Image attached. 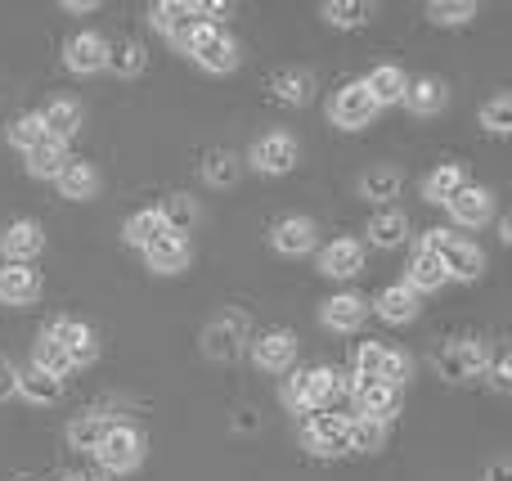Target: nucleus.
Wrapping results in <instances>:
<instances>
[{
    "label": "nucleus",
    "instance_id": "obj_1",
    "mask_svg": "<svg viewBox=\"0 0 512 481\" xmlns=\"http://www.w3.org/2000/svg\"><path fill=\"white\" fill-rule=\"evenodd\" d=\"M185 54H194L198 68L216 72V77H225V72L239 68V45H234V36L216 23H198L194 36H189V45H185Z\"/></svg>",
    "mask_w": 512,
    "mask_h": 481
},
{
    "label": "nucleus",
    "instance_id": "obj_2",
    "mask_svg": "<svg viewBox=\"0 0 512 481\" xmlns=\"http://www.w3.org/2000/svg\"><path fill=\"white\" fill-rule=\"evenodd\" d=\"M144 432L140 428H131V423H113L108 428V437L99 441V464H104V473H113V477H122V473H135V468L144 464Z\"/></svg>",
    "mask_w": 512,
    "mask_h": 481
},
{
    "label": "nucleus",
    "instance_id": "obj_3",
    "mask_svg": "<svg viewBox=\"0 0 512 481\" xmlns=\"http://www.w3.org/2000/svg\"><path fill=\"white\" fill-rule=\"evenodd\" d=\"M486 342L477 338H454L450 347L436 351V369H441V378H450V383H472V378L486 374Z\"/></svg>",
    "mask_w": 512,
    "mask_h": 481
},
{
    "label": "nucleus",
    "instance_id": "obj_4",
    "mask_svg": "<svg viewBox=\"0 0 512 481\" xmlns=\"http://www.w3.org/2000/svg\"><path fill=\"white\" fill-rule=\"evenodd\" d=\"M346 428H351V419L315 410L306 419V428H301V446H306L315 459H337V455H346Z\"/></svg>",
    "mask_w": 512,
    "mask_h": 481
},
{
    "label": "nucleus",
    "instance_id": "obj_5",
    "mask_svg": "<svg viewBox=\"0 0 512 481\" xmlns=\"http://www.w3.org/2000/svg\"><path fill=\"white\" fill-rule=\"evenodd\" d=\"M243 342H252L248 338V315L225 311L203 329V356L207 360H234L243 351Z\"/></svg>",
    "mask_w": 512,
    "mask_h": 481
},
{
    "label": "nucleus",
    "instance_id": "obj_6",
    "mask_svg": "<svg viewBox=\"0 0 512 481\" xmlns=\"http://www.w3.org/2000/svg\"><path fill=\"white\" fill-rule=\"evenodd\" d=\"M373 117H378V104L369 99L364 81H346V86L333 95V104H328V122L342 126V131H364Z\"/></svg>",
    "mask_w": 512,
    "mask_h": 481
},
{
    "label": "nucleus",
    "instance_id": "obj_7",
    "mask_svg": "<svg viewBox=\"0 0 512 481\" xmlns=\"http://www.w3.org/2000/svg\"><path fill=\"white\" fill-rule=\"evenodd\" d=\"M45 338L59 342L72 369L90 365V360L99 356V338H95V329H90V324H81V320H72V315H59V320H54L50 329H45Z\"/></svg>",
    "mask_w": 512,
    "mask_h": 481
},
{
    "label": "nucleus",
    "instance_id": "obj_8",
    "mask_svg": "<svg viewBox=\"0 0 512 481\" xmlns=\"http://www.w3.org/2000/svg\"><path fill=\"white\" fill-rule=\"evenodd\" d=\"M248 162L261 171V176H288V171L301 162V149H297V140H292L288 131H270V135H261V140L252 144Z\"/></svg>",
    "mask_w": 512,
    "mask_h": 481
},
{
    "label": "nucleus",
    "instance_id": "obj_9",
    "mask_svg": "<svg viewBox=\"0 0 512 481\" xmlns=\"http://www.w3.org/2000/svg\"><path fill=\"white\" fill-rule=\"evenodd\" d=\"M149 18H153V27L176 45V50H185L189 36H194V27L203 23V18H198V5H189V0H158Z\"/></svg>",
    "mask_w": 512,
    "mask_h": 481
},
{
    "label": "nucleus",
    "instance_id": "obj_10",
    "mask_svg": "<svg viewBox=\"0 0 512 481\" xmlns=\"http://www.w3.org/2000/svg\"><path fill=\"white\" fill-rule=\"evenodd\" d=\"M292 360H297V333L265 329L261 338H252V365L265 374H288Z\"/></svg>",
    "mask_w": 512,
    "mask_h": 481
},
{
    "label": "nucleus",
    "instance_id": "obj_11",
    "mask_svg": "<svg viewBox=\"0 0 512 481\" xmlns=\"http://www.w3.org/2000/svg\"><path fill=\"white\" fill-rule=\"evenodd\" d=\"M0 252H5V261L32 266V257H41V252H45L41 221H32V216H23V221H9L5 234H0Z\"/></svg>",
    "mask_w": 512,
    "mask_h": 481
},
{
    "label": "nucleus",
    "instance_id": "obj_12",
    "mask_svg": "<svg viewBox=\"0 0 512 481\" xmlns=\"http://www.w3.org/2000/svg\"><path fill=\"white\" fill-rule=\"evenodd\" d=\"M450 216H454V225H468V230H477V225H486L490 216H495V198H490V189H481V185H468L463 180L459 189L450 194Z\"/></svg>",
    "mask_w": 512,
    "mask_h": 481
},
{
    "label": "nucleus",
    "instance_id": "obj_13",
    "mask_svg": "<svg viewBox=\"0 0 512 481\" xmlns=\"http://www.w3.org/2000/svg\"><path fill=\"white\" fill-rule=\"evenodd\" d=\"M63 63H68V72H77V77L104 72L108 68V41L99 32H77L68 45H63Z\"/></svg>",
    "mask_w": 512,
    "mask_h": 481
},
{
    "label": "nucleus",
    "instance_id": "obj_14",
    "mask_svg": "<svg viewBox=\"0 0 512 481\" xmlns=\"http://www.w3.org/2000/svg\"><path fill=\"white\" fill-rule=\"evenodd\" d=\"M315 243H319V230L310 216H283L270 230V248L279 252V257H306Z\"/></svg>",
    "mask_w": 512,
    "mask_h": 481
},
{
    "label": "nucleus",
    "instance_id": "obj_15",
    "mask_svg": "<svg viewBox=\"0 0 512 481\" xmlns=\"http://www.w3.org/2000/svg\"><path fill=\"white\" fill-rule=\"evenodd\" d=\"M54 185H59V194L72 198V203H90V198L99 194V185H104V176H99L95 162L68 158V162H63V171L54 176Z\"/></svg>",
    "mask_w": 512,
    "mask_h": 481
},
{
    "label": "nucleus",
    "instance_id": "obj_16",
    "mask_svg": "<svg viewBox=\"0 0 512 481\" xmlns=\"http://www.w3.org/2000/svg\"><path fill=\"white\" fill-rule=\"evenodd\" d=\"M144 261H149L153 275H180V270H189V261H194V248H189V239H180V234H158V239L144 248Z\"/></svg>",
    "mask_w": 512,
    "mask_h": 481
},
{
    "label": "nucleus",
    "instance_id": "obj_17",
    "mask_svg": "<svg viewBox=\"0 0 512 481\" xmlns=\"http://www.w3.org/2000/svg\"><path fill=\"white\" fill-rule=\"evenodd\" d=\"M319 320H324V329H333V333H355L364 320H369V302H364L360 293H337L319 306Z\"/></svg>",
    "mask_w": 512,
    "mask_h": 481
},
{
    "label": "nucleus",
    "instance_id": "obj_18",
    "mask_svg": "<svg viewBox=\"0 0 512 481\" xmlns=\"http://www.w3.org/2000/svg\"><path fill=\"white\" fill-rule=\"evenodd\" d=\"M41 122H45V135L68 144L72 135L81 131V122H86V108H81V99H72V95H54L50 104L41 108Z\"/></svg>",
    "mask_w": 512,
    "mask_h": 481
},
{
    "label": "nucleus",
    "instance_id": "obj_19",
    "mask_svg": "<svg viewBox=\"0 0 512 481\" xmlns=\"http://www.w3.org/2000/svg\"><path fill=\"white\" fill-rule=\"evenodd\" d=\"M436 257H441L445 275H450V279H468V284H472V279H481V270H486V252H481L477 243L459 239V234H454V239L445 243Z\"/></svg>",
    "mask_w": 512,
    "mask_h": 481
},
{
    "label": "nucleus",
    "instance_id": "obj_20",
    "mask_svg": "<svg viewBox=\"0 0 512 481\" xmlns=\"http://www.w3.org/2000/svg\"><path fill=\"white\" fill-rule=\"evenodd\" d=\"M319 270L328 279H355L364 270V243L360 239H333L319 252Z\"/></svg>",
    "mask_w": 512,
    "mask_h": 481
},
{
    "label": "nucleus",
    "instance_id": "obj_21",
    "mask_svg": "<svg viewBox=\"0 0 512 481\" xmlns=\"http://www.w3.org/2000/svg\"><path fill=\"white\" fill-rule=\"evenodd\" d=\"M41 297V275L32 266H18V261H5L0 266V302L5 306H27Z\"/></svg>",
    "mask_w": 512,
    "mask_h": 481
},
{
    "label": "nucleus",
    "instance_id": "obj_22",
    "mask_svg": "<svg viewBox=\"0 0 512 481\" xmlns=\"http://www.w3.org/2000/svg\"><path fill=\"white\" fill-rule=\"evenodd\" d=\"M355 414H360V419H373V423H391L400 414V387L364 383L360 392H355Z\"/></svg>",
    "mask_w": 512,
    "mask_h": 481
},
{
    "label": "nucleus",
    "instance_id": "obj_23",
    "mask_svg": "<svg viewBox=\"0 0 512 481\" xmlns=\"http://www.w3.org/2000/svg\"><path fill=\"white\" fill-rule=\"evenodd\" d=\"M400 104L418 117H436V113H445V104H450V86L436 77H414L405 86V99H400Z\"/></svg>",
    "mask_w": 512,
    "mask_h": 481
},
{
    "label": "nucleus",
    "instance_id": "obj_24",
    "mask_svg": "<svg viewBox=\"0 0 512 481\" xmlns=\"http://www.w3.org/2000/svg\"><path fill=\"white\" fill-rule=\"evenodd\" d=\"M445 284H450V275H445L441 257H436V252H423V248H418L414 261H409V270H405V288L423 297V293H441Z\"/></svg>",
    "mask_w": 512,
    "mask_h": 481
},
{
    "label": "nucleus",
    "instance_id": "obj_25",
    "mask_svg": "<svg viewBox=\"0 0 512 481\" xmlns=\"http://www.w3.org/2000/svg\"><path fill=\"white\" fill-rule=\"evenodd\" d=\"M405 86H409V77H405V68H396V63H378V68L364 77V90H369V99L378 108L400 104V99H405Z\"/></svg>",
    "mask_w": 512,
    "mask_h": 481
},
{
    "label": "nucleus",
    "instance_id": "obj_26",
    "mask_svg": "<svg viewBox=\"0 0 512 481\" xmlns=\"http://www.w3.org/2000/svg\"><path fill=\"white\" fill-rule=\"evenodd\" d=\"M23 162H27V176L32 180H54L63 171V162H68V144L45 135L41 144H32V149L23 153Z\"/></svg>",
    "mask_w": 512,
    "mask_h": 481
},
{
    "label": "nucleus",
    "instance_id": "obj_27",
    "mask_svg": "<svg viewBox=\"0 0 512 481\" xmlns=\"http://www.w3.org/2000/svg\"><path fill=\"white\" fill-rule=\"evenodd\" d=\"M346 392V374H337V369L328 365H315L306 369V401H310V414L315 410H333V401Z\"/></svg>",
    "mask_w": 512,
    "mask_h": 481
},
{
    "label": "nucleus",
    "instance_id": "obj_28",
    "mask_svg": "<svg viewBox=\"0 0 512 481\" xmlns=\"http://www.w3.org/2000/svg\"><path fill=\"white\" fill-rule=\"evenodd\" d=\"M18 396H23V401H32V405H59L63 401V378H54V374H45V369L27 365V369H18Z\"/></svg>",
    "mask_w": 512,
    "mask_h": 481
},
{
    "label": "nucleus",
    "instance_id": "obj_29",
    "mask_svg": "<svg viewBox=\"0 0 512 481\" xmlns=\"http://www.w3.org/2000/svg\"><path fill=\"white\" fill-rule=\"evenodd\" d=\"M270 90H274L279 104L306 108L310 99H315V77H310V72H297V68H283V72H274L270 77Z\"/></svg>",
    "mask_w": 512,
    "mask_h": 481
},
{
    "label": "nucleus",
    "instance_id": "obj_30",
    "mask_svg": "<svg viewBox=\"0 0 512 481\" xmlns=\"http://www.w3.org/2000/svg\"><path fill=\"white\" fill-rule=\"evenodd\" d=\"M144 68H149V50H144L135 36L108 41V72H117V77H140Z\"/></svg>",
    "mask_w": 512,
    "mask_h": 481
},
{
    "label": "nucleus",
    "instance_id": "obj_31",
    "mask_svg": "<svg viewBox=\"0 0 512 481\" xmlns=\"http://www.w3.org/2000/svg\"><path fill=\"white\" fill-rule=\"evenodd\" d=\"M373 311H378L387 324H409V320H418V293H409L405 284H391L378 293Z\"/></svg>",
    "mask_w": 512,
    "mask_h": 481
},
{
    "label": "nucleus",
    "instance_id": "obj_32",
    "mask_svg": "<svg viewBox=\"0 0 512 481\" xmlns=\"http://www.w3.org/2000/svg\"><path fill=\"white\" fill-rule=\"evenodd\" d=\"M239 176H243V158L239 153H230V149H212L203 158V180L212 189H230V185H239Z\"/></svg>",
    "mask_w": 512,
    "mask_h": 481
},
{
    "label": "nucleus",
    "instance_id": "obj_33",
    "mask_svg": "<svg viewBox=\"0 0 512 481\" xmlns=\"http://www.w3.org/2000/svg\"><path fill=\"white\" fill-rule=\"evenodd\" d=\"M158 216H162V230L185 239V230L198 221V203L189 194H167L162 198V207H158Z\"/></svg>",
    "mask_w": 512,
    "mask_h": 481
},
{
    "label": "nucleus",
    "instance_id": "obj_34",
    "mask_svg": "<svg viewBox=\"0 0 512 481\" xmlns=\"http://www.w3.org/2000/svg\"><path fill=\"white\" fill-rule=\"evenodd\" d=\"M409 239V216L405 212H378L369 221V243L373 248H400Z\"/></svg>",
    "mask_w": 512,
    "mask_h": 481
},
{
    "label": "nucleus",
    "instance_id": "obj_35",
    "mask_svg": "<svg viewBox=\"0 0 512 481\" xmlns=\"http://www.w3.org/2000/svg\"><path fill=\"white\" fill-rule=\"evenodd\" d=\"M400 171L396 167H369L360 180V194L369 198V203H391V198H400Z\"/></svg>",
    "mask_w": 512,
    "mask_h": 481
},
{
    "label": "nucleus",
    "instance_id": "obj_36",
    "mask_svg": "<svg viewBox=\"0 0 512 481\" xmlns=\"http://www.w3.org/2000/svg\"><path fill=\"white\" fill-rule=\"evenodd\" d=\"M382 446H387V423L351 419V428H346V450H355V455H378Z\"/></svg>",
    "mask_w": 512,
    "mask_h": 481
},
{
    "label": "nucleus",
    "instance_id": "obj_37",
    "mask_svg": "<svg viewBox=\"0 0 512 481\" xmlns=\"http://www.w3.org/2000/svg\"><path fill=\"white\" fill-rule=\"evenodd\" d=\"M463 185V167L459 162H441L436 171L423 176V198L427 203H450V194Z\"/></svg>",
    "mask_w": 512,
    "mask_h": 481
},
{
    "label": "nucleus",
    "instance_id": "obj_38",
    "mask_svg": "<svg viewBox=\"0 0 512 481\" xmlns=\"http://www.w3.org/2000/svg\"><path fill=\"white\" fill-rule=\"evenodd\" d=\"M158 234H167L162 230V216H158V207H144V212H135V216H126V225H122V239L131 243V248H149Z\"/></svg>",
    "mask_w": 512,
    "mask_h": 481
},
{
    "label": "nucleus",
    "instance_id": "obj_39",
    "mask_svg": "<svg viewBox=\"0 0 512 481\" xmlns=\"http://www.w3.org/2000/svg\"><path fill=\"white\" fill-rule=\"evenodd\" d=\"M117 419H104V414H81V419L68 423V441L77 450H99V441L108 437V428H113Z\"/></svg>",
    "mask_w": 512,
    "mask_h": 481
},
{
    "label": "nucleus",
    "instance_id": "obj_40",
    "mask_svg": "<svg viewBox=\"0 0 512 481\" xmlns=\"http://www.w3.org/2000/svg\"><path fill=\"white\" fill-rule=\"evenodd\" d=\"M319 14H324L328 27H364L373 18V5H364V0H328Z\"/></svg>",
    "mask_w": 512,
    "mask_h": 481
},
{
    "label": "nucleus",
    "instance_id": "obj_41",
    "mask_svg": "<svg viewBox=\"0 0 512 481\" xmlns=\"http://www.w3.org/2000/svg\"><path fill=\"white\" fill-rule=\"evenodd\" d=\"M5 140L14 144V149H32V144H41L45 140V122H41V113H23V117H14L9 122V131H5Z\"/></svg>",
    "mask_w": 512,
    "mask_h": 481
},
{
    "label": "nucleus",
    "instance_id": "obj_42",
    "mask_svg": "<svg viewBox=\"0 0 512 481\" xmlns=\"http://www.w3.org/2000/svg\"><path fill=\"white\" fill-rule=\"evenodd\" d=\"M427 18H432L436 27H459V23H468V18H477V5H472V0H432Z\"/></svg>",
    "mask_w": 512,
    "mask_h": 481
},
{
    "label": "nucleus",
    "instance_id": "obj_43",
    "mask_svg": "<svg viewBox=\"0 0 512 481\" xmlns=\"http://www.w3.org/2000/svg\"><path fill=\"white\" fill-rule=\"evenodd\" d=\"M32 365L36 369H45V374H54V378H63V374H68V356H63V347H59V342H50V338H45V333H41V338H36V347H32Z\"/></svg>",
    "mask_w": 512,
    "mask_h": 481
},
{
    "label": "nucleus",
    "instance_id": "obj_44",
    "mask_svg": "<svg viewBox=\"0 0 512 481\" xmlns=\"http://www.w3.org/2000/svg\"><path fill=\"white\" fill-rule=\"evenodd\" d=\"M481 126H486L490 135H508L512 131V95L508 90H499V95L481 108Z\"/></svg>",
    "mask_w": 512,
    "mask_h": 481
},
{
    "label": "nucleus",
    "instance_id": "obj_45",
    "mask_svg": "<svg viewBox=\"0 0 512 481\" xmlns=\"http://www.w3.org/2000/svg\"><path fill=\"white\" fill-rule=\"evenodd\" d=\"M382 356H387V347L382 342H360V351H355V374L351 378H360V383H378V374H382Z\"/></svg>",
    "mask_w": 512,
    "mask_h": 481
},
{
    "label": "nucleus",
    "instance_id": "obj_46",
    "mask_svg": "<svg viewBox=\"0 0 512 481\" xmlns=\"http://www.w3.org/2000/svg\"><path fill=\"white\" fill-rule=\"evenodd\" d=\"M409 378H414V360H409L405 351H391V347H387V356H382V374H378V383H387V387H405Z\"/></svg>",
    "mask_w": 512,
    "mask_h": 481
},
{
    "label": "nucleus",
    "instance_id": "obj_47",
    "mask_svg": "<svg viewBox=\"0 0 512 481\" xmlns=\"http://www.w3.org/2000/svg\"><path fill=\"white\" fill-rule=\"evenodd\" d=\"M283 405H288V410L310 414V401H306V369H292V374L283 378Z\"/></svg>",
    "mask_w": 512,
    "mask_h": 481
},
{
    "label": "nucleus",
    "instance_id": "obj_48",
    "mask_svg": "<svg viewBox=\"0 0 512 481\" xmlns=\"http://www.w3.org/2000/svg\"><path fill=\"white\" fill-rule=\"evenodd\" d=\"M486 374H490V383H495V392H508V387H512V356L504 347L486 360Z\"/></svg>",
    "mask_w": 512,
    "mask_h": 481
},
{
    "label": "nucleus",
    "instance_id": "obj_49",
    "mask_svg": "<svg viewBox=\"0 0 512 481\" xmlns=\"http://www.w3.org/2000/svg\"><path fill=\"white\" fill-rule=\"evenodd\" d=\"M9 396H18V369L14 360L0 356V401H9Z\"/></svg>",
    "mask_w": 512,
    "mask_h": 481
},
{
    "label": "nucleus",
    "instance_id": "obj_50",
    "mask_svg": "<svg viewBox=\"0 0 512 481\" xmlns=\"http://www.w3.org/2000/svg\"><path fill=\"white\" fill-rule=\"evenodd\" d=\"M450 239H454V230H427L423 234V252H441Z\"/></svg>",
    "mask_w": 512,
    "mask_h": 481
},
{
    "label": "nucleus",
    "instance_id": "obj_51",
    "mask_svg": "<svg viewBox=\"0 0 512 481\" xmlns=\"http://www.w3.org/2000/svg\"><path fill=\"white\" fill-rule=\"evenodd\" d=\"M486 481H512V468H508V459H495V464L486 468Z\"/></svg>",
    "mask_w": 512,
    "mask_h": 481
},
{
    "label": "nucleus",
    "instance_id": "obj_52",
    "mask_svg": "<svg viewBox=\"0 0 512 481\" xmlns=\"http://www.w3.org/2000/svg\"><path fill=\"white\" fill-rule=\"evenodd\" d=\"M63 9H68V14H95L99 0H63Z\"/></svg>",
    "mask_w": 512,
    "mask_h": 481
},
{
    "label": "nucleus",
    "instance_id": "obj_53",
    "mask_svg": "<svg viewBox=\"0 0 512 481\" xmlns=\"http://www.w3.org/2000/svg\"><path fill=\"white\" fill-rule=\"evenodd\" d=\"M59 481H81V477H59Z\"/></svg>",
    "mask_w": 512,
    "mask_h": 481
},
{
    "label": "nucleus",
    "instance_id": "obj_54",
    "mask_svg": "<svg viewBox=\"0 0 512 481\" xmlns=\"http://www.w3.org/2000/svg\"><path fill=\"white\" fill-rule=\"evenodd\" d=\"M81 481H86V477H81ZM90 481H99V477H90Z\"/></svg>",
    "mask_w": 512,
    "mask_h": 481
}]
</instances>
